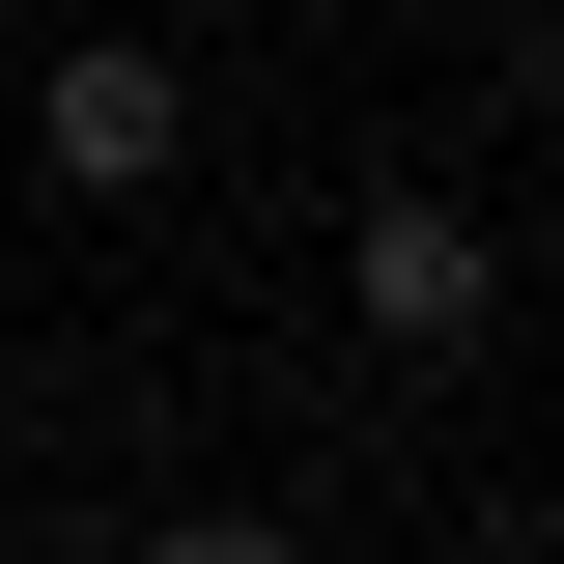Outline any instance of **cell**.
Instances as JSON below:
<instances>
[{
  "instance_id": "6da1fadb",
  "label": "cell",
  "mask_w": 564,
  "mask_h": 564,
  "mask_svg": "<svg viewBox=\"0 0 564 564\" xmlns=\"http://www.w3.org/2000/svg\"><path fill=\"white\" fill-rule=\"evenodd\" d=\"M339 282H367V339H395V367H452V339L508 311V226H480V198H423V170H395V198L339 226Z\"/></svg>"
},
{
  "instance_id": "3957f363",
  "label": "cell",
  "mask_w": 564,
  "mask_h": 564,
  "mask_svg": "<svg viewBox=\"0 0 564 564\" xmlns=\"http://www.w3.org/2000/svg\"><path fill=\"white\" fill-rule=\"evenodd\" d=\"M536 226H564V170H536Z\"/></svg>"
},
{
  "instance_id": "7a4b0ae2",
  "label": "cell",
  "mask_w": 564,
  "mask_h": 564,
  "mask_svg": "<svg viewBox=\"0 0 564 564\" xmlns=\"http://www.w3.org/2000/svg\"><path fill=\"white\" fill-rule=\"evenodd\" d=\"M29 141H57V198H170V141H198V85L141 57V29H85V57L29 85Z\"/></svg>"
}]
</instances>
